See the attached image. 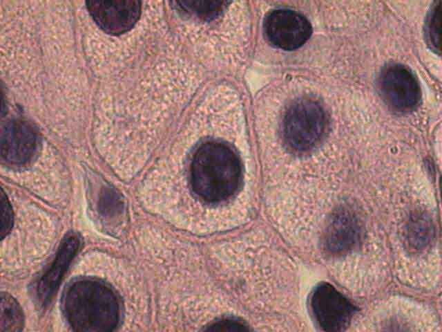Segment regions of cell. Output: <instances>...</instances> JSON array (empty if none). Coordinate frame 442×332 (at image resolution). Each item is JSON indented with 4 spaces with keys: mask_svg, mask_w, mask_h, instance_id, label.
Instances as JSON below:
<instances>
[{
    "mask_svg": "<svg viewBox=\"0 0 442 332\" xmlns=\"http://www.w3.org/2000/svg\"><path fill=\"white\" fill-rule=\"evenodd\" d=\"M242 178L239 158L227 145L208 141L198 147L189 165L193 192L201 200L216 203L230 198Z\"/></svg>",
    "mask_w": 442,
    "mask_h": 332,
    "instance_id": "1",
    "label": "cell"
},
{
    "mask_svg": "<svg viewBox=\"0 0 442 332\" xmlns=\"http://www.w3.org/2000/svg\"><path fill=\"white\" fill-rule=\"evenodd\" d=\"M62 308L76 331H111L119 321L117 295L106 284L96 279L80 278L71 282L64 292Z\"/></svg>",
    "mask_w": 442,
    "mask_h": 332,
    "instance_id": "2",
    "label": "cell"
},
{
    "mask_svg": "<svg viewBox=\"0 0 442 332\" xmlns=\"http://www.w3.org/2000/svg\"><path fill=\"white\" fill-rule=\"evenodd\" d=\"M326 125L325 111L319 102L309 98L299 100L285 113L284 140L296 151H307L320 140Z\"/></svg>",
    "mask_w": 442,
    "mask_h": 332,
    "instance_id": "3",
    "label": "cell"
},
{
    "mask_svg": "<svg viewBox=\"0 0 442 332\" xmlns=\"http://www.w3.org/2000/svg\"><path fill=\"white\" fill-rule=\"evenodd\" d=\"M309 305L316 324L325 331H344L356 312L353 304L328 283H321L314 289Z\"/></svg>",
    "mask_w": 442,
    "mask_h": 332,
    "instance_id": "4",
    "label": "cell"
},
{
    "mask_svg": "<svg viewBox=\"0 0 442 332\" xmlns=\"http://www.w3.org/2000/svg\"><path fill=\"white\" fill-rule=\"evenodd\" d=\"M377 83L383 101L394 111H411L419 102L421 92L418 81L413 73L403 64L392 63L384 66Z\"/></svg>",
    "mask_w": 442,
    "mask_h": 332,
    "instance_id": "5",
    "label": "cell"
},
{
    "mask_svg": "<svg viewBox=\"0 0 442 332\" xmlns=\"http://www.w3.org/2000/svg\"><path fill=\"white\" fill-rule=\"evenodd\" d=\"M264 30L273 46L292 50L301 47L309 39L311 26L302 15L296 11L278 9L265 17Z\"/></svg>",
    "mask_w": 442,
    "mask_h": 332,
    "instance_id": "6",
    "label": "cell"
},
{
    "mask_svg": "<svg viewBox=\"0 0 442 332\" xmlns=\"http://www.w3.org/2000/svg\"><path fill=\"white\" fill-rule=\"evenodd\" d=\"M86 6L99 28L111 35L129 30L141 12V2L135 0L88 1Z\"/></svg>",
    "mask_w": 442,
    "mask_h": 332,
    "instance_id": "7",
    "label": "cell"
},
{
    "mask_svg": "<svg viewBox=\"0 0 442 332\" xmlns=\"http://www.w3.org/2000/svg\"><path fill=\"white\" fill-rule=\"evenodd\" d=\"M39 145V132L28 121L11 120L2 129L1 154L7 163H26L37 154Z\"/></svg>",
    "mask_w": 442,
    "mask_h": 332,
    "instance_id": "8",
    "label": "cell"
},
{
    "mask_svg": "<svg viewBox=\"0 0 442 332\" xmlns=\"http://www.w3.org/2000/svg\"><path fill=\"white\" fill-rule=\"evenodd\" d=\"M80 245V237L73 232L61 242L52 261L38 282L37 294L42 304H48L56 294Z\"/></svg>",
    "mask_w": 442,
    "mask_h": 332,
    "instance_id": "9",
    "label": "cell"
},
{
    "mask_svg": "<svg viewBox=\"0 0 442 332\" xmlns=\"http://www.w3.org/2000/svg\"><path fill=\"white\" fill-rule=\"evenodd\" d=\"M361 237V226L354 213L345 207L338 208L332 215L324 234L325 249L334 255L352 250Z\"/></svg>",
    "mask_w": 442,
    "mask_h": 332,
    "instance_id": "10",
    "label": "cell"
},
{
    "mask_svg": "<svg viewBox=\"0 0 442 332\" xmlns=\"http://www.w3.org/2000/svg\"><path fill=\"white\" fill-rule=\"evenodd\" d=\"M24 325L22 309L17 300L7 293L1 294V331H20Z\"/></svg>",
    "mask_w": 442,
    "mask_h": 332,
    "instance_id": "11",
    "label": "cell"
},
{
    "mask_svg": "<svg viewBox=\"0 0 442 332\" xmlns=\"http://www.w3.org/2000/svg\"><path fill=\"white\" fill-rule=\"evenodd\" d=\"M229 3L225 1H183L175 2V7L191 16L210 21L220 16Z\"/></svg>",
    "mask_w": 442,
    "mask_h": 332,
    "instance_id": "12",
    "label": "cell"
},
{
    "mask_svg": "<svg viewBox=\"0 0 442 332\" xmlns=\"http://www.w3.org/2000/svg\"><path fill=\"white\" fill-rule=\"evenodd\" d=\"M434 233L431 221L425 214L414 216L407 227V239L414 248L420 250L425 247L431 241Z\"/></svg>",
    "mask_w": 442,
    "mask_h": 332,
    "instance_id": "13",
    "label": "cell"
},
{
    "mask_svg": "<svg viewBox=\"0 0 442 332\" xmlns=\"http://www.w3.org/2000/svg\"><path fill=\"white\" fill-rule=\"evenodd\" d=\"M441 1H439L434 2L432 5L425 24V35L427 44L432 50L439 53H440L441 51Z\"/></svg>",
    "mask_w": 442,
    "mask_h": 332,
    "instance_id": "14",
    "label": "cell"
},
{
    "mask_svg": "<svg viewBox=\"0 0 442 332\" xmlns=\"http://www.w3.org/2000/svg\"><path fill=\"white\" fill-rule=\"evenodd\" d=\"M1 239H3L8 234L13 224V214L8 199L1 190Z\"/></svg>",
    "mask_w": 442,
    "mask_h": 332,
    "instance_id": "15",
    "label": "cell"
},
{
    "mask_svg": "<svg viewBox=\"0 0 442 332\" xmlns=\"http://www.w3.org/2000/svg\"><path fill=\"white\" fill-rule=\"evenodd\" d=\"M205 330L209 331H245L249 329L242 321L234 318H224L211 323Z\"/></svg>",
    "mask_w": 442,
    "mask_h": 332,
    "instance_id": "16",
    "label": "cell"
}]
</instances>
